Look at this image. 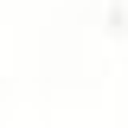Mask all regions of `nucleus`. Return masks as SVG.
Wrapping results in <instances>:
<instances>
[]
</instances>
